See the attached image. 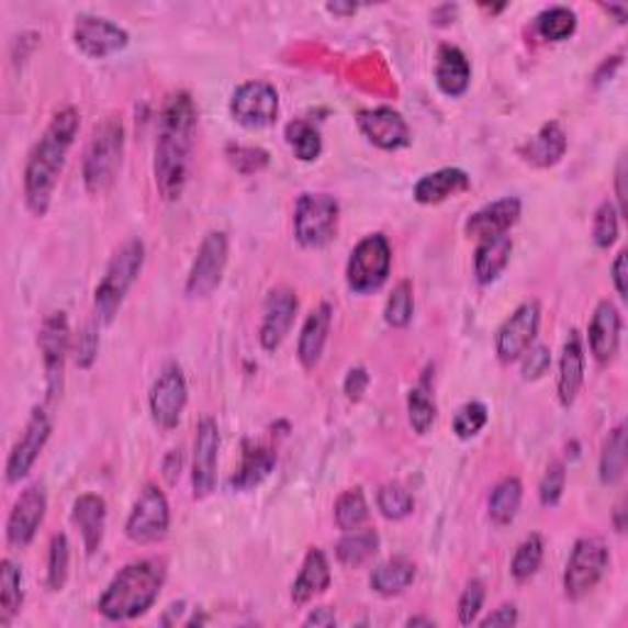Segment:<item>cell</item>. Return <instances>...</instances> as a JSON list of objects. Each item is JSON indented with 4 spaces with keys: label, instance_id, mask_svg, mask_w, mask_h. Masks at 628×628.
<instances>
[{
    "label": "cell",
    "instance_id": "cell-45",
    "mask_svg": "<svg viewBox=\"0 0 628 628\" xmlns=\"http://www.w3.org/2000/svg\"><path fill=\"white\" fill-rule=\"evenodd\" d=\"M592 238L596 248H612L616 244V238H619V209H616L609 199H604V202L596 206L592 222Z\"/></svg>",
    "mask_w": 628,
    "mask_h": 628
},
{
    "label": "cell",
    "instance_id": "cell-57",
    "mask_svg": "<svg viewBox=\"0 0 628 628\" xmlns=\"http://www.w3.org/2000/svg\"><path fill=\"white\" fill-rule=\"evenodd\" d=\"M339 619H337V614H334V609H329V606H319V609H312L310 616L305 619V626H337Z\"/></svg>",
    "mask_w": 628,
    "mask_h": 628
},
{
    "label": "cell",
    "instance_id": "cell-7",
    "mask_svg": "<svg viewBox=\"0 0 628 628\" xmlns=\"http://www.w3.org/2000/svg\"><path fill=\"white\" fill-rule=\"evenodd\" d=\"M393 250L383 234H369L354 246L347 263V285L356 295L381 290L391 276Z\"/></svg>",
    "mask_w": 628,
    "mask_h": 628
},
{
    "label": "cell",
    "instance_id": "cell-28",
    "mask_svg": "<svg viewBox=\"0 0 628 628\" xmlns=\"http://www.w3.org/2000/svg\"><path fill=\"white\" fill-rule=\"evenodd\" d=\"M332 584V568L327 554L319 548H310L305 554V562H302V570L292 582L290 599L295 606H305L312 602L314 596H319L329 590Z\"/></svg>",
    "mask_w": 628,
    "mask_h": 628
},
{
    "label": "cell",
    "instance_id": "cell-20",
    "mask_svg": "<svg viewBox=\"0 0 628 628\" xmlns=\"http://www.w3.org/2000/svg\"><path fill=\"white\" fill-rule=\"evenodd\" d=\"M298 310L300 300L290 288L270 290L263 307V322H260L258 329L260 347L266 351H278L282 347V341L288 339L292 324H295Z\"/></svg>",
    "mask_w": 628,
    "mask_h": 628
},
{
    "label": "cell",
    "instance_id": "cell-9",
    "mask_svg": "<svg viewBox=\"0 0 628 628\" xmlns=\"http://www.w3.org/2000/svg\"><path fill=\"white\" fill-rule=\"evenodd\" d=\"M71 329L65 312H49L40 324L37 347L42 354V366H45V383H47V401L55 403L65 389V363L69 354Z\"/></svg>",
    "mask_w": 628,
    "mask_h": 628
},
{
    "label": "cell",
    "instance_id": "cell-61",
    "mask_svg": "<svg viewBox=\"0 0 628 628\" xmlns=\"http://www.w3.org/2000/svg\"><path fill=\"white\" fill-rule=\"evenodd\" d=\"M405 626H427V628H433L435 626V621L433 619H425V616H413V619H407L405 621Z\"/></svg>",
    "mask_w": 628,
    "mask_h": 628
},
{
    "label": "cell",
    "instance_id": "cell-22",
    "mask_svg": "<svg viewBox=\"0 0 628 628\" xmlns=\"http://www.w3.org/2000/svg\"><path fill=\"white\" fill-rule=\"evenodd\" d=\"M621 344V312L609 300L596 305L590 322V349L599 363H609Z\"/></svg>",
    "mask_w": 628,
    "mask_h": 628
},
{
    "label": "cell",
    "instance_id": "cell-51",
    "mask_svg": "<svg viewBox=\"0 0 628 628\" xmlns=\"http://www.w3.org/2000/svg\"><path fill=\"white\" fill-rule=\"evenodd\" d=\"M97 322H87L79 332V341H77V366L79 369H91L93 361H97V356H99L101 339H99V324Z\"/></svg>",
    "mask_w": 628,
    "mask_h": 628
},
{
    "label": "cell",
    "instance_id": "cell-34",
    "mask_svg": "<svg viewBox=\"0 0 628 628\" xmlns=\"http://www.w3.org/2000/svg\"><path fill=\"white\" fill-rule=\"evenodd\" d=\"M523 504V484L518 476H506L501 479L498 484L491 489L489 496V518L496 523V526H511L516 520L518 511Z\"/></svg>",
    "mask_w": 628,
    "mask_h": 628
},
{
    "label": "cell",
    "instance_id": "cell-49",
    "mask_svg": "<svg viewBox=\"0 0 628 628\" xmlns=\"http://www.w3.org/2000/svg\"><path fill=\"white\" fill-rule=\"evenodd\" d=\"M484 602H486V587L481 580H471L462 596H459V604H457V614H459V624L462 626H471L476 619L481 609H484Z\"/></svg>",
    "mask_w": 628,
    "mask_h": 628
},
{
    "label": "cell",
    "instance_id": "cell-16",
    "mask_svg": "<svg viewBox=\"0 0 628 628\" xmlns=\"http://www.w3.org/2000/svg\"><path fill=\"white\" fill-rule=\"evenodd\" d=\"M218 447H222V433L214 417H202L194 435V455H192V491L194 498H206L216 489V467H218Z\"/></svg>",
    "mask_w": 628,
    "mask_h": 628
},
{
    "label": "cell",
    "instance_id": "cell-40",
    "mask_svg": "<svg viewBox=\"0 0 628 628\" xmlns=\"http://www.w3.org/2000/svg\"><path fill=\"white\" fill-rule=\"evenodd\" d=\"M371 511L366 504V496L361 489H349L337 498V506H334V520H337L339 530H359L366 520H369Z\"/></svg>",
    "mask_w": 628,
    "mask_h": 628
},
{
    "label": "cell",
    "instance_id": "cell-14",
    "mask_svg": "<svg viewBox=\"0 0 628 628\" xmlns=\"http://www.w3.org/2000/svg\"><path fill=\"white\" fill-rule=\"evenodd\" d=\"M540 329V302L530 300L513 310L511 317L496 332V354L501 363H513L536 344Z\"/></svg>",
    "mask_w": 628,
    "mask_h": 628
},
{
    "label": "cell",
    "instance_id": "cell-23",
    "mask_svg": "<svg viewBox=\"0 0 628 628\" xmlns=\"http://www.w3.org/2000/svg\"><path fill=\"white\" fill-rule=\"evenodd\" d=\"M71 523L79 530L83 550L93 558L101 550L103 532H106V501L99 494H83L71 506Z\"/></svg>",
    "mask_w": 628,
    "mask_h": 628
},
{
    "label": "cell",
    "instance_id": "cell-33",
    "mask_svg": "<svg viewBox=\"0 0 628 628\" xmlns=\"http://www.w3.org/2000/svg\"><path fill=\"white\" fill-rule=\"evenodd\" d=\"M371 590L381 596L403 594L415 582V564L405 558H393L381 562L371 572Z\"/></svg>",
    "mask_w": 628,
    "mask_h": 628
},
{
    "label": "cell",
    "instance_id": "cell-26",
    "mask_svg": "<svg viewBox=\"0 0 628 628\" xmlns=\"http://www.w3.org/2000/svg\"><path fill=\"white\" fill-rule=\"evenodd\" d=\"M568 153V133L560 121H548L542 128L518 148V155L532 167H552L558 165Z\"/></svg>",
    "mask_w": 628,
    "mask_h": 628
},
{
    "label": "cell",
    "instance_id": "cell-27",
    "mask_svg": "<svg viewBox=\"0 0 628 628\" xmlns=\"http://www.w3.org/2000/svg\"><path fill=\"white\" fill-rule=\"evenodd\" d=\"M471 187V177L459 170V167H442V170H435L430 175L420 177L413 187V197L417 204L433 206L442 204L449 197H457L467 192Z\"/></svg>",
    "mask_w": 628,
    "mask_h": 628
},
{
    "label": "cell",
    "instance_id": "cell-13",
    "mask_svg": "<svg viewBox=\"0 0 628 628\" xmlns=\"http://www.w3.org/2000/svg\"><path fill=\"white\" fill-rule=\"evenodd\" d=\"M187 379L177 363H167L150 389V415L160 430H175L187 407Z\"/></svg>",
    "mask_w": 628,
    "mask_h": 628
},
{
    "label": "cell",
    "instance_id": "cell-6",
    "mask_svg": "<svg viewBox=\"0 0 628 628\" xmlns=\"http://www.w3.org/2000/svg\"><path fill=\"white\" fill-rule=\"evenodd\" d=\"M295 238L305 248H324L337 238L339 228V202L327 192H305L295 204Z\"/></svg>",
    "mask_w": 628,
    "mask_h": 628
},
{
    "label": "cell",
    "instance_id": "cell-60",
    "mask_svg": "<svg viewBox=\"0 0 628 628\" xmlns=\"http://www.w3.org/2000/svg\"><path fill=\"white\" fill-rule=\"evenodd\" d=\"M327 10L329 13H334V15H354L356 13V5H344V3H329L327 5Z\"/></svg>",
    "mask_w": 628,
    "mask_h": 628
},
{
    "label": "cell",
    "instance_id": "cell-53",
    "mask_svg": "<svg viewBox=\"0 0 628 628\" xmlns=\"http://www.w3.org/2000/svg\"><path fill=\"white\" fill-rule=\"evenodd\" d=\"M518 624V609H516V604H504V606H498L496 612H491L484 621H481V626L484 628H496V626H504V628H511V626H516Z\"/></svg>",
    "mask_w": 628,
    "mask_h": 628
},
{
    "label": "cell",
    "instance_id": "cell-25",
    "mask_svg": "<svg viewBox=\"0 0 628 628\" xmlns=\"http://www.w3.org/2000/svg\"><path fill=\"white\" fill-rule=\"evenodd\" d=\"M584 383V341L577 329H570L562 344L560 373H558V397L564 407L574 405Z\"/></svg>",
    "mask_w": 628,
    "mask_h": 628
},
{
    "label": "cell",
    "instance_id": "cell-56",
    "mask_svg": "<svg viewBox=\"0 0 628 628\" xmlns=\"http://www.w3.org/2000/svg\"><path fill=\"white\" fill-rule=\"evenodd\" d=\"M612 278H614V288L619 292V298L626 300V250H619L616 254V260L612 266Z\"/></svg>",
    "mask_w": 628,
    "mask_h": 628
},
{
    "label": "cell",
    "instance_id": "cell-48",
    "mask_svg": "<svg viewBox=\"0 0 628 628\" xmlns=\"http://www.w3.org/2000/svg\"><path fill=\"white\" fill-rule=\"evenodd\" d=\"M564 484H568V469H564L560 459L558 462H550L546 469V474H542V479H540V489H538L540 504L546 508L558 506L562 494H564Z\"/></svg>",
    "mask_w": 628,
    "mask_h": 628
},
{
    "label": "cell",
    "instance_id": "cell-24",
    "mask_svg": "<svg viewBox=\"0 0 628 628\" xmlns=\"http://www.w3.org/2000/svg\"><path fill=\"white\" fill-rule=\"evenodd\" d=\"M332 317H334L332 305L329 302H322L317 310L310 312L305 324H302V332L298 339V361L302 363V369L305 371L317 369V363L322 361L324 347H327V339H329Z\"/></svg>",
    "mask_w": 628,
    "mask_h": 628
},
{
    "label": "cell",
    "instance_id": "cell-42",
    "mask_svg": "<svg viewBox=\"0 0 628 628\" xmlns=\"http://www.w3.org/2000/svg\"><path fill=\"white\" fill-rule=\"evenodd\" d=\"M69 538L65 532H57L49 540V552H47V590L49 592H61L69 577Z\"/></svg>",
    "mask_w": 628,
    "mask_h": 628
},
{
    "label": "cell",
    "instance_id": "cell-3",
    "mask_svg": "<svg viewBox=\"0 0 628 628\" xmlns=\"http://www.w3.org/2000/svg\"><path fill=\"white\" fill-rule=\"evenodd\" d=\"M167 580V562L160 558L135 560L111 580L99 599V614L109 621H133L148 614Z\"/></svg>",
    "mask_w": 628,
    "mask_h": 628
},
{
    "label": "cell",
    "instance_id": "cell-30",
    "mask_svg": "<svg viewBox=\"0 0 628 628\" xmlns=\"http://www.w3.org/2000/svg\"><path fill=\"white\" fill-rule=\"evenodd\" d=\"M435 81L445 97H462L471 83V65L462 49L455 45H442L437 49Z\"/></svg>",
    "mask_w": 628,
    "mask_h": 628
},
{
    "label": "cell",
    "instance_id": "cell-54",
    "mask_svg": "<svg viewBox=\"0 0 628 628\" xmlns=\"http://www.w3.org/2000/svg\"><path fill=\"white\" fill-rule=\"evenodd\" d=\"M182 471V452L180 449H170L162 459V476L167 479V484H177Z\"/></svg>",
    "mask_w": 628,
    "mask_h": 628
},
{
    "label": "cell",
    "instance_id": "cell-38",
    "mask_svg": "<svg viewBox=\"0 0 628 628\" xmlns=\"http://www.w3.org/2000/svg\"><path fill=\"white\" fill-rule=\"evenodd\" d=\"M285 143L300 162H314L322 155V135L305 119H295L285 125Z\"/></svg>",
    "mask_w": 628,
    "mask_h": 628
},
{
    "label": "cell",
    "instance_id": "cell-32",
    "mask_svg": "<svg viewBox=\"0 0 628 628\" xmlns=\"http://www.w3.org/2000/svg\"><path fill=\"white\" fill-rule=\"evenodd\" d=\"M25 602V584H23V570L5 558L0 562V626L8 628L13 624L15 616L23 609Z\"/></svg>",
    "mask_w": 628,
    "mask_h": 628
},
{
    "label": "cell",
    "instance_id": "cell-2",
    "mask_svg": "<svg viewBox=\"0 0 628 628\" xmlns=\"http://www.w3.org/2000/svg\"><path fill=\"white\" fill-rule=\"evenodd\" d=\"M79 111L61 109L52 116L49 125L42 133V138L33 145L27 155L25 172H23V192L25 204L35 216H45L49 212L52 197H55L59 175L65 170L67 155L79 133Z\"/></svg>",
    "mask_w": 628,
    "mask_h": 628
},
{
    "label": "cell",
    "instance_id": "cell-36",
    "mask_svg": "<svg viewBox=\"0 0 628 628\" xmlns=\"http://www.w3.org/2000/svg\"><path fill=\"white\" fill-rule=\"evenodd\" d=\"M407 420L417 435H427L437 423V403L430 389V375H423L420 383L407 393Z\"/></svg>",
    "mask_w": 628,
    "mask_h": 628
},
{
    "label": "cell",
    "instance_id": "cell-21",
    "mask_svg": "<svg viewBox=\"0 0 628 628\" xmlns=\"http://www.w3.org/2000/svg\"><path fill=\"white\" fill-rule=\"evenodd\" d=\"M520 212H523V204L518 197L496 199V202L481 206L479 212H474L467 218L464 234L467 238H474V240L504 236L520 222Z\"/></svg>",
    "mask_w": 628,
    "mask_h": 628
},
{
    "label": "cell",
    "instance_id": "cell-46",
    "mask_svg": "<svg viewBox=\"0 0 628 628\" xmlns=\"http://www.w3.org/2000/svg\"><path fill=\"white\" fill-rule=\"evenodd\" d=\"M489 423V407L479 401L464 403L452 417V430L459 439H471L484 430Z\"/></svg>",
    "mask_w": 628,
    "mask_h": 628
},
{
    "label": "cell",
    "instance_id": "cell-1",
    "mask_svg": "<svg viewBox=\"0 0 628 628\" xmlns=\"http://www.w3.org/2000/svg\"><path fill=\"white\" fill-rule=\"evenodd\" d=\"M197 131V103L192 93L177 91L165 101L157 119L155 141V187L162 202H177L190 180V157Z\"/></svg>",
    "mask_w": 628,
    "mask_h": 628
},
{
    "label": "cell",
    "instance_id": "cell-19",
    "mask_svg": "<svg viewBox=\"0 0 628 628\" xmlns=\"http://www.w3.org/2000/svg\"><path fill=\"white\" fill-rule=\"evenodd\" d=\"M356 125L363 138L381 150H401L411 145V125L391 106L359 111Z\"/></svg>",
    "mask_w": 628,
    "mask_h": 628
},
{
    "label": "cell",
    "instance_id": "cell-5",
    "mask_svg": "<svg viewBox=\"0 0 628 628\" xmlns=\"http://www.w3.org/2000/svg\"><path fill=\"white\" fill-rule=\"evenodd\" d=\"M145 263V244L141 238H128L111 256L106 273L93 292V312L101 324H111L123 307L125 295L135 285Z\"/></svg>",
    "mask_w": 628,
    "mask_h": 628
},
{
    "label": "cell",
    "instance_id": "cell-18",
    "mask_svg": "<svg viewBox=\"0 0 628 628\" xmlns=\"http://www.w3.org/2000/svg\"><path fill=\"white\" fill-rule=\"evenodd\" d=\"M47 516V491L40 484H30L23 494L18 496L13 511L8 516L5 536L13 548H27L35 540L37 530L42 528Z\"/></svg>",
    "mask_w": 628,
    "mask_h": 628
},
{
    "label": "cell",
    "instance_id": "cell-39",
    "mask_svg": "<svg viewBox=\"0 0 628 628\" xmlns=\"http://www.w3.org/2000/svg\"><path fill=\"white\" fill-rule=\"evenodd\" d=\"M536 27L542 40L564 42L574 35V30H577V13L564 5H552L538 15Z\"/></svg>",
    "mask_w": 628,
    "mask_h": 628
},
{
    "label": "cell",
    "instance_id": "cell-10",
    "mask_svg": "<svg viewBox=\"0 0 628 628\" xmlns=\"http://www.w3.org/2000/svg\"><path fill=\"white\" fill-rule=\"evenodd\" d=\"M228 263V236L224 232H209L199 244L197 258L187 276L184 292L190 300H204L214 295L222 285L224 270Z\"/></svg>",
    "mask_w": 628,
    "mask_h": 628
},
{
    "label": "cell",
    "instance_id": "cell-47",
    "mask_svg": "<svg viewBox=\"0 0 628 628\" xmlns=\"http://www.w3.org/2000/svg\"><path fill=\"white\" fill-rule=\"evenodd\" d=\"M226 157L240 175H254L268 167L270 155L263 148H254V145H228Z\"/></svg>",
    "mask_w": 628,
    "mask_h": 628
},
{
    "label": "cell",
    "instance_id": "cell-41",
    "mask_svg": "<svg viewBox=\"0 0 628 628\" xmlns=\"http://www.w3.org/2000/svg\"><path fill=\"white\" fill-rule=\"evenodd\" d=\"M542 552H546V546H542V538L538 536V532H532V536L523 540L511 560L513 580L528 582L530 577H536V572L542 564Z\"/></svg>",
    "mask_w": 628,
    "mask_h": 628
},
{
    "label": "cell",
    "instance_id": "cell-8",
    "mask_svg": "<svg viewBox=\"0 0 628 628\" xmlns=\"http://www.w3.org/2000/svg\"><path fill=\"white\" fill-rule=\"evenodd\" d=\"M609 562V548L602 538H580L570 552L568 568H564V596L572 602L584 599L604 580Z\"/></svg>",
    "mask_w": 628,
    "mask_h": 628
},
{
    "label": "cell",
    "instance_id": "cell-17",
    "mask_svg": "<svg viewBox=\"0 0 628 628\" xmlns=\"http://www.w3.org/2000/svg\"><path fill=\"white\" fill-rule=\"evenodd\" d=\"M75 45L83 57L89 59H106L119 55L121 49L128 47V33L106 18L97 15H77L75 30H71Z\"/></svg>",
    "mask_w": 628,
    "mask_h": 628
},
{
    "label": "cell",
    "instance_id": "cell-55",
    "mask_svg": "<svg viewBox=\"0 0 628 628\" xmlns=\"http://www.w3.org/2000/svg\"><path fill=\"white\" fill-rule=\"evenodd\" d=\"M621 61H624V57L621 55H614V57H606L602 65H599V69L594 71V87H602V83H606V81H612V77H614V71L621 67Z\"/></svg>",
    "mask_w": 628,
    "mask_h": 628
},
{
    "label": "cell",
    "instance_id": "cell-43",
    "mask_svg": "<svg viewBox=\"0 0 628 628\" xmlns=\"http://www.w3.org/2000/svg\"><path fill=\"white\" fill-rule=\"evenodd\" d=\"M413 312H415V298H413V282L411 280H401L393 288L389 302H385V322L393 329H403L407 324L413 322Z\"/></svg>",
    "mask_w": 628,
    "mask_h": 628
},
{
    "label": "cell",
    "instance_id": "cell-12",
    "mask_svg": "<svg viewBox=\"0 0 628 628\" xmlns=\"http://www.w3.org/2000/svg\"><path fill=\"white\" fill-rule=\"evenodd\" d=\"M228 111H232V119L248 131L268 128L278 121L280 113L278 91L268 81H246L234 91Z\"/></svg>",
    "mask_w": 628,
    "mask_h": 628
},
{
    "label": "cell",
    "instance_id": "cell-44",
    "mask_svg": "<svg viewBox=\"0 0 628 628\" xmlns=\"http://www.w3.org/2000/svg\"><path fill=\"white\" fill-rule=\"evenodd\" d=\"M375 504L383 513V518L389 520H403L413 513L415 501L411 496V491L401 484H385L379 489V496H375Z\"/></svg>",
    "mask_w": 628,
    "mask_h": 628
},
{
    "label": "cell",
    "instance_id": "cell-52",
    "mask_svg": "<svg viewBox=\"0 0 628 628\" xmlns=\"http://www.w3.org/2000/svg\"><path fill=\"white\" fill-rule=\"evenodd\" d=\"M369 371L363 369V366H354V369L347 373V379H344V393H347V397L351 403H359L363 401V395L366 391H369Z\"/></svg>",
    "mask_w": 628,
    "mask_h": 628
},
{
    "label": "cell",
    "instance_id": "cell-35",
    "mask_svg": "<svg viewBox=\"0 0 628 628\" xmlns=\"http://www.w3.org/2000/svg\"><path fill=\"white\" fill-rule=\"evenodd\" d=\"M381 548V538L379 532L371 528H359V530H349L344 532V538H339L337 548V560L344 564V568H361L363 562H369L375 552Z\"/></svg>",
    "mask_w": 628,
    "mask_h": 628
},
{
    "label": "cell",
    "instance_id": "cell-29",
    "mask_svg": "<svg viewBox=\"0 0 628 628\" xmlns=\"http://www.w3.org/2000/svg\"><path fill=\"white\" fill-rule=\"evenodd\" d=\"M278 455L273 449L266 445H254V442H244V452H240V467L236 474L228 479V486L234 491H250L263 484V481L270 476V471L276 469Z\"/></svg>",
    "mask_w": 628,
    "mask_h": 628
},
{
    "label": "cell",
    "instance_id": "cell-31",
    "mask_svg": "<svg viewBox=\"0 0 628 628\" xmlns=\"http://www.w3.org/2000/svg\"><path fill=\"white\" fill-rule=\"evenodd\" d=\"M513 254V240L508 234L491 236L476 244L474 250V276L479 285H491L508 268Z\"/></svg>",
    "mask_w": 628,
    "mask_h": 628
},
{
    "label": "cell",
    "instance_id": "cell-15",
    "mask_svg": "<svg viewBox=\"0 0 628 628\" xmlns=\"http://www.w3.org/2000/svg\"><path fill=\"white\" fill-rule=\"evenodd\" d=\"M52 435V417L45 407H35L33 415L25 425L23 437L18 439L15 447L10 449L8 462H5V481L8 484H20L30 471H33L35 462L45 449L47 439Z\"/></svg>",
    "mask_w": 628,
    "mask_h": 628
},
{
    "label": "cell",
    "instance_id": "cell-11",
    "mask_svg": "<svg viewBox=\"0 0 628 628\" xmlns=\"http://www.w3.org/2000/svg\"><path fill=\"white\" fill-rule=\"evenodd\" d=\"M170 530V504L155 484H145L138 501L133 504L128 520H125V538L135 546H153L160 542Z\"/></svg>",
    "mask_w": 628,
    "mask_h": 628
},
{
    "label": "cell",
    "instance_id": "cell-59",
    "mask_svg": "<svg viewBox=\"0 0 628 628\" xmlns=\"http://www.w3.org/2000/svg\"><path fill=\"white\" fill-rule=\"evenodd\" d=\"M602 10H606V13L614 15L616 23H619V25L626 23V18H628V8L626 5H602Z\"/></svg>",
    "mask_w": 628,
    "mask_h": 628
},
{
    "label": "cell",
    "instance_id": "cell-58",
    "mask_svg": "<svg viewBox=\"0 0 628 628\" xmlns=\"http://www.w3.org/2000/svg\"><path fill=\"white\" fill-rule=\"evenodd\" d=\"M626 157L619 160V167H616V197H619V216L626 214Z\"/></svg>",
    "mask_w": 628,
    "mask_h": 628
},
{
    "label": "cell",
    "instance_id": "cell-37",
    "mask_svg": "<svg viewBox=\"0 0 628 628\" xmlns=\"http://www.w3.org/2000/svg\"><path fill=\"white\" fill-rule=\"evenodd\" d=\"M626 474V427L616 425L614 430L606 435L599 455V479L604 486L619 484Z\"/></svg>",
    "mask_w": 628,
    "mask_h": 628
},
{
    "label": "cell",
    "instance_id": "cell-50",
    "mask_svg": "<svg viewBox=\"0 0 628 628\" xmlns=\"http://www.w3.org/2000/svg\"><path fill=\"white\" fill-rule=\"evenodd\" d=\"M523 366H520V373H523V381H538L542 379L550 371L552 366V356L550 349L546 344H532V347L520 356Z\"/></svg>",
    "mask_w": 628,
    "mask_h": 628
},
{
    "label": "cell",
    "instance_id": "cell-4",
    "mask_svg": "<svg viewBox=\"0 0 628 628\" xmlns=\"http://www.w3.org/2000/svg\"><path fill=\"white\" fill-rule=\"evenodd\" d=\"M125 155V131L121 116H106L93 125L87 150H83L81 177L87 192L106 194L116 184Z\"/></svg>",
    "mask_w": 628,
    "mask_h": 628
}]
</instances>
